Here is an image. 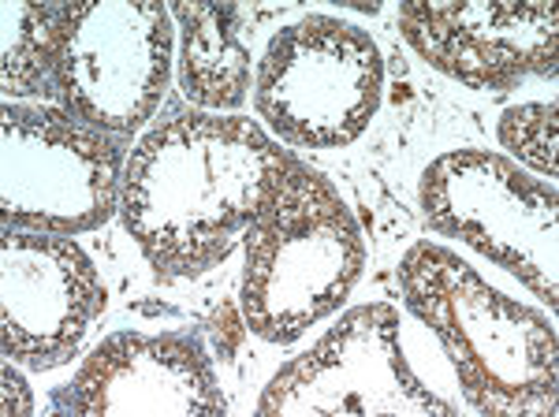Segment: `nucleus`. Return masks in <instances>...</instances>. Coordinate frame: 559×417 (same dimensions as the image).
I'll list each match as a JSON object with an SVG mask.
<instances>
[{
    "label": "nucleus",
    "mask_w": 559,
    "mask_h": 417,
    "mask_svg": "<svg viewBox=\"0 0 559 417\" xmlns=\"http://www.w3.org/2000/svg\"><path fill=\"white\" fill-rule=\"evenodd\" d=\"M421 216L559 306V194L489 150H452L421 176Z\"/></svg>",
    "instance_id": "nucleus-5"
},
{
    "label": "nucleus",
    "mask_w": 559,
    "mask_h": 417,
    "mask_svg": "<svg viewBox=\"0 0 559 417\" xmlns=\"http://www.w3.org/2000/svg\"><path fill=\"white\" fill-rule=\"evenodd\" d=\"M400 31L429 68L471 90H511L559 68V15L537 0H411Z\"/></svg>",
    "instance_id": "nucleus-10"
},
{
    "label": "nucleus",
    "mask_w": 559,
    "mask_h": 417,
    "mask_svg": "<svg viewBox=\"0 0 559 417\" xmlns=\"http://www.w3.org/2000/svg\"><path fill=\"white\" fill-rule=\"evenodd\" d=\"M384 57L362 26L302 15L269 41L254 75V108L287 146L340 150L381 108Z\"/></svg>",
    "instance_id": "nucleus-4"
},
{
    "label": "nucleus",
    "mask_w": 559,
    "mask_h": 417,
    "mask_svg": "<svg viewBox=\"0 0 559 417\" xmlns=\"http://www.w3.org/2000/svg\"><path fill=\"white\" fill-rule=\"evenodd\" d=\"M71 410L86 417H221L228 403L216 388L210 355L191 335L116 332L79 369Z\"/></svg>",
    "instance_id": "nucleus-11"
},
{
    "label": "nucleus",
    "mask_w": 559,
    "mask_h": 417,
    "mask_svg": "<svg viewBox=\"0 0 559 417\" xmlns=\"http://www.w3.org/2000/svg\"><path fill=\"white\" fill-rule=\"evenodd\" d=\"M407 310L437 335L477 414L552 417L559 335L540 310L485 284L459 253L421 239L400 261Z\"/></svg>",
    "instance_id": "nucleus-2"
},
{
    "label": "nucleus",
    "mask_w": 559,
    "mask_h": 417,
    "mask_svg": "<svg viewBox=\"0 0 559 417\" xmlns=\"http://www.w3.org/2000/svg\"><path fill=\"white\" fill-rule=\"evenodd\" d=\"M120 150L86 123L8 102L0 108V213L4 228L83 235L120 213Z\"/></svg>",
    "instance_id": "nucleus-7"
},
{
    "label": "nucleus",
    "mask_w": 559,
    "mask_h": 417,
    "mask_svg": "<svg viewBox=\"0 0 559 417\" xmlns=\"http://www.w3.org/2000/svg\"><path fill=\"white\" fill-rule=\"evenodd\" d=\"M168 12L183 34V52H179L183 97L216 112L239 108L250 90V49L239 38V8L179 0Z\"/></svg>",
    "instance_id": "nucleus-12"
},
{
    "label": "nucleus",
    "mask_w": 559,
    "mask_h": 417,
    "mask_svg": "<svg viewBox=\"0 0 559 417\" xmlns=\"http://www.w3.org/2000/svg\"><path fill=\"white\" fill-rule=\"evenodd\" d=\"M500 146L511 150L522 165H530L540 176H559V108L556 102H530L515 105L500 116Z\"/></svg>",
    "instance_id": "nucleus-14"
},
{
    "label": "nucleus",
    "mask_w": 559,
    "mask_h": 417,
    "mask_svg": "<svg viewBox=\"0 0 559 417\" xmlns=\"http://www.w3.org/2000/svg\"><path fill=\"white\" fill-rule=\"evenodd\" d=\"M64 8L4 0L0 8V90L4 97H34L57 75Z\"/></svg>",
    "instance_id": "nucleus-13"
},
{
    "label": "nucleus",
    "mask_w": 559,
    "mask_h": 417,
    "mask_svg": "<svg viewBox=\"0 0 559 417\" xmlns=\"http://www.w3.org/2000/svg\"><path fill=\"white\" fill-rule=\"evenodd\" d=\"M0 384H4V398H0V410L8 417H23V414H34V395L26 388V380L20 377L12 358H4V369H0Z\"/></svg>",
    "instance_id": "nucleus-15"
},
{
    "label": "nucleus",
    "mask_w": 559,
    "mask_h": 417,
    "mask_svg": "<svg viewBox=\"0 0 559 417\" xmlns=\"http://www.w3.org/2000/svg\"><path fill=\"white\" fill-rule=\"evenodd\" d=\"M261 417H332L400 414L448 417L452 403L429 392L407 366L400 313L384 302L358 306L321 335L318 347L292 358L269 380L258 403Z\"/></svg>",
    "instance_id": "nucleus-8"
},
{
    "label": "nucleus",
    "mask_w": 559,
    "mask_h": 417,
    "mask_svg": "<svg viewBox=\"0 0 559 417\" xmlns=\"http://www.w3.org/2000/svg\"><path fill=\"white\" fill-rule=\"evenodd\" d=\"M292 160L254 120L179 112L123 165V228L157 276H202L258 221Z\"/></svg>",
    "instance_id": "nucleus-1"
},
{
    "label": "nucleus",
    "mask_w": 559,
    "mask_h": 417,
    "mask_svg": "<svg viewBox=\"0 0 559 417\" xmlns=\"http://www.w3.org/2000/svg\"><path fill=\"white\" fill-rule=\"evenodd\" d=\"M105 287L90 253L68 235L15 231L0 239V350L15 366L57 369L75 358Z\"/></svg>",
    "instance_id": "nucleus-9"
},
{
    "label": "nucleus",
    "mask_w": 559,
    "mask_h": 417,
    "mask_svg": "<svg viewBox=\"0 0 559 417\" xmlns=\"http://www.w3.org/2000/svg\"><path fill=\"white\" fill-rule=\"evenodd\" d=\"M366 269V242L340 190L292 160L247 228L242 321L265 343H295L336 313Z\"/></svg>",
    "instance_id": "nucleus-3"
},
{
    "label": "nucleus",
    "mask_w": 559,
    "mask_h": 417,
    "mask_svg": "<svg viewBox=\"0 0 559 417\" xmlns=\"http://www.w3.org/2000/svg\"><path fill=\"white\" fill-rule=\"evenodd\" d=\"M173 52V12L157 0L68 4L52 86L75 120L105 134H131L157 112Z\"/></svg>",
    "instance_id": "nucleus-6"
}]
</instances>
